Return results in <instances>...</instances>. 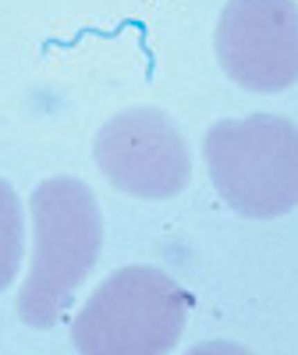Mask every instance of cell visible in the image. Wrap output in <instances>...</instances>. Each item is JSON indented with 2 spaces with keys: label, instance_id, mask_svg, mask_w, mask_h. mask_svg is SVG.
<instances>
[{
  "label": "cell",
  "instance_id": "5",
  "mask_svg": "<svg viewBox=\"0 0 298 355\" xmlns=\"http://www.w3.org/2000/svg\"><path fill=\"white\" fill-rule=\"evenodd\" d=\"M213 43L224 75L249 93H284L298 82L295 0H227Z\"/></svg>",
  "mask_w": 298,
  "mask_h": 355
},
{
  "label": "cell",
  "instance_id": "1",
  "mask_svg": "<svg viewBox=\"0 0 298 355\" xmlns=\"http://www.w3.org/2000/svg\"><path fill=\"white\" fill-rule=\"evenodd\" d=\"M100 245L103 220L85 182L50 178L33 192V263L18 295V316L28 327L46 331L68 313Z\"/></svg>",
  "mask_w": 298,
  "mask_h": 355
},
{
  "label": "cell",
  "instance_id": "3",
  "mask_svg": "<svg viewBox=\"0 0 298 355\" xmlns=\"http://www.w3.org/2000/svg\"><path fill=\"white\" fill-rule=\"evenodd\" d=\"M192 299L157 266H121L82 306L71 327L85 355H164L177 345Z\"/></svg>",
  "mask_w": 298,
  "mask_h": 355
},
{
  "label": "cell",
  "instance_id": "2",
  "mask_svg": "<svg viewBox=\"0 0 298 355\" xmlns=\"http://www.w3.org/2000/svg\"><path fill=\"white\" fill-rule=\"evenodd\" d=\"M210 182L234 214L284 217L298 206V125L277 114L217 121L202 139Z\"/></svg>",
  "mask_w": 298,
  "mask_h": 355
},
{
  "label": "cell",
  "instance_id": "4",
  "mask_svg": "<svg viewBox=\"0 0 298 355\" xmlns=\"http://www.w3.org/2000/svg\"><path fill=\"white\" fill-rule=\"evenodd\" d=\"M93 157L107 182L135 199H170L192 174L185 135L157 107L114 114L93 142Z\"/></svg>",
  "mask_w": 298,
  "mask_h": 355
},
{
  "label": "cell",
  "instance_id": "6",
  "mask_svg": "<svg viewBox=\"0 0 298 355\" xmlns=\"http://www.w3.org/2000/svg\"><path fill=\"white\" fill-rule=\"evenodd\" d=\"M25 249V220L15 189L0 178V291H8L18 277Z\"/></svg>",
  "mask_w": 298,
  "mask_h": 355
}]
</instances>
